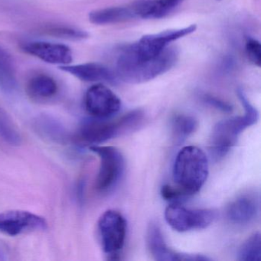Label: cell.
<instances>
[{"label": "cell", "mask_w": 261, "mask_h": 261, "mask_svg": "<svg viewBox=\"0 0 261 261\" xmlns=\"http://www.w3.org/2000/svg\"><path fill=\"white\" fill-rule=\"evenodd\" d=\"M166 222L173 230L186 232L206 228L216 218V212L212 209H189L180 204H172L165 212Z\"/></svg>", "instance_id": "8"}, {"label": "cell", "mask_w": 261, "mask_h": 261, "mask_svg": "<svg viewBox=\"0 0 261 261\" xmlns=\"http://www.w3.org/2000/svg\"><path fill=\"white\" fill-rule=\"evenodd\" d=\"M44 33L55 37L66 39H82L88 37V33L82 30L67 27H51L45 29Z\"/></svg>", "instance_id": "23"}, {"label": "cell", "mask_w": 261, "mask_h": 261, "mask_svg": "<svg viewBox=\"0 0 261 261\" xmlns=\"http://www.w3.org/2000/svg\"><path fill=\"white\" fill-rule=\"evenodd\" d=\"M238 96L245 111L244 115L218 122L212 130L210 152L216 160L224 158L236 144L238 136L244 129L255 124L259 118L256 108L248 101L241 90H238Z\"/></svg>", "instance_id": "4"}, {"label": "cell", "mask_w": 261, "mask_h": 261, "mask_svg": "<svg viewBox=\"0 0 261 261\" xmlns=\"http://www.w3.org/2000/svg\"><path fill=\"white\" fill-rule=\"evenodd\" d=\"M182 0H140L133 4L136 18L161 19L175 10Z\"/></svg>", "instance_id": "16"}, {"label": "cell", "mask_w": 261, "mask_h": 261, "mask_svg": "<svg viewBox=\"0 0 261 261\" xmlns=\"http://www.w3.org/2000/svg\"><path fill=\"white\" fill-rule=\"evenodd\" d=\"M33 128L38 136L44 140L57 144L68 141V131L62 123L49 115H40L33 121Z\"/></svg>", "instance_id": "15"}, {"label": "cell", "mask_w": 261, "mask_h": 261, "mask_svg": "<svg viewBox=\"0 0 261 261\" xmlns=\"http://www.w3.org/2000/svg\"><path fill=\"white\" fill-rule=\"evenodd\" d=\"M61 69L75 76L80 80L88 82H109L115 83V73L98 63H86L77 65H65Z\"/></svg>", "instance_id": "14"}, {"label": "cell", "mask_w": 261, "mask_h": 261, "mask_svg": "<svg viewBox=\"0 0 261 261\" xmlns=\"http://www.w3.org/2000/svg\"><path fill=\"white\" fill-rule=\"evenodd\" d=\"M162 197L172 204H179L180 201L189 198L187 195L176 186L165 185L161 189Z\"/></svg>", "instance_id": "24"}, {"label": "cell", "mask_w": 261, "mask_h": 261, "mask_svg": "<svg viewBox=\"0 0 261 261\" xmlns=\"http://www.w3.org/2000/svg\"><path fill=\"white\" fill-rule=\"evenodd\" d=\"M204 100H205L206 103H208L211 106L214 107V108L220 110V111H224V112H230L232 111L231 105H229L224 100L213 97V96H205Z\"/></svg>", "instance_id": "26"}, {"label": "cell", "mask_w": 261, "mask_h": 261, "mask_svg": "<svg viewBox=\"0 0 261 261\" xmlns=\"http://www.w3.org/2000/svg\"><path fill=\"white\" fill-rule=\"evenodd\" d=\"M178 57V51L174 47H167L161 54L147 60L133 59L120 53L115 74L117 79L126 83L149 82L170 70Z\"/></svg>", "instance_id": "2"}, {"label": "cell", "mask_w": 261, "mask_h": 261, "mask_svg": "<svg viewBox=\"0 0 261 261\" xmlns=\"http://www.w3.org/2000/svg\"><path fill=\"white\" fill-rule=\"evenodd\" d=\"M246 53L250 62L256 66H260L261 53L260 44L256 39L248 38L246 42Z\"/></svg>", "instance_id": "25"}, {"label": "cell", "mask_w": 261, "mask_h": 261, "mask_svg": "<svg viewBox=\"0 0 261 261\" xmlns=\"http://www.w3.org/2000/svg\"><path fill=\"white\" fill-rule=\"evenodd\" d=\"M16 79L13 61L10 55L0 48V89L13 93L16 88Z\"/></svg>", "instance_id": "19"}, {"label": "cell", "mask_w": 261, "mask_h": 261, "mask_svg": "<svg viewBox=\"0 0 261 261\" xmlns=\"http://www.w3.org/2000/svg\"><path fill=\"white\" fill-rule=\"evenodd\" d=\"M144 114L136 110L119 118H96L85 120L76 133L74 140L82 146H97L134 130L141 125Z\"/></svg>", "instance_id": "1"}, {"label": "cell", "mask_w": 261, "mask_h": 261, "mask_svg": "<svg viewBox=\"0 0 261 261\" xmlns=\"http://www.w3.org/2000/svg\"><path fill=\"white\" fill-rule=\"evenodd\" d=\"M0 141L9 146H16L21 144L22 137L11 117L4 109L0 108Z\"/></svg>", "instance_id": "20"}, {"label": "cell", "mask_w": 261, "mask_h": 261, "mask_svg": "<svg viewBox=\"0 0 261 261\" xmlns=\"http://www.w3.org/2000/svg\"><path fill=\"white\" fill-rule=\"evenodd\" d=\"M97 227L102 249L108 259H120L127 229L124 217L117 211H107L99 218Z\"/></svg>", "instance_id": "6"}, {"label": "cell", "mask_w": 261, "mask_h": 261, "mask_svg": "<svg viewBox=\"0 0 261 261\" xmlns=\"http://www.w3.org/2000/svg\"><path fill=\"white\" fill-rule=\"evenodd\" d=\"M27 91L32 99L37 100H48L56 96L58 85L56 81L46 74H37L29 80Z\"/></svg>", "instance_id": "18"}, {"label": "cell", "mask_w": 261, "mask_h": 261, "mask_svg": "<svg viewBox=\"0 0 261 261\" xmlns=\"http://www.w3.org/2000/svg\"><path fill=\"white\" fill-rule=\"evenodd\" d=\"M133 19H136L133 4L95 10L89 15V20L96 25L118 23Z\"/></svg>", "instance_id": "17"}, {"label": "cell", "mask_w": 261, "mask_h": 261, "mask_svg": "<svg viewBox=\"0 0 261 261\" xmlns=\"http://www.w3.org/2000/svg\"><path fill=\"white\" fill-rule=\"evenodd\" d=\"M90 150L98 155L100 160L95 187L99 192H107L120 181L125 169L122 152L114 146H92Z\"/></svg>", "instance_id": "7"}, {"label": "cell", "mask_w": 261, "mask_h": 261, "mask_svg": "<svg viewBox=\"0 0 261 261\" xmlns=\"http://www.w3.org/2000/svg\"><path fill=\"white\" fill-rule=\"evenodd\" d=\"M261 256V236L259 232L252 234L240 248L238 259L241 261H259Z\"/></svg>", "instance_id": "21"}, {"label": "cell", "mask_w": 261, "mask_h": 261, "mask_svg": "<svg viewBox=\"0 0 261 261\" xmlns=\"http://www.w3.org/2000/svg\"><path fill=\"white\" fill-rule=\"evenodd\" d=\"M198 127V122L191 116L179 114L172 119V129L175 137L179 140H184L193 134Z\"/></svg>", "instance_id": "22"}, {"label": "cell", "mask_w": 261, "mask_h": 261, "mask_svg": "<svg viewBox=\"0 0 261 261\" xmlns=\"http://www.w3.org/2000/svg\"><path fill=\"white\" fill-rule=\"evenodd\" d=\"M85 107L93 117L110 118L120 111L121 100L108 87L99 84L87 91Z\"/></svg>", "instance_id": "10"}, {"label": "cell", "mask_w": 261, "mask_h": 261, "mask_svg": "<svg viewBox=\"0 0 261 261\" xmlns=\"http://www.w3.org/2000/svg\"><path fill=\"white\" fill-rule=\"evenodd\" d=\"M148 248L154 259L160 261H207L210 260L207 256L200 254L178 253L171 250L163 238L160 227L156 224L151 223L146 234Z\"/></svg>", "instance_id": "11"}, {"label": "cell", "mask_w": 261, "mask_h": 261, "mask_svg": "<svg viewBox=\"0 0 261 261\" xmlns=\"http://www.w3.org/2000/svg\"><path fill=\"white\" fill-rule=\"evenodd\" d=\"M196 25H191L186 28L161 32L156 34L146 35L137 42L124 47L120 53L140 60H147L161 54L169 44L184 36L194 33Z\"/></svg>", "instance_id": "5"}, {"label": "cell", "mask_w": 261, "mask_h": 261, "mask_svg": "<svg viewBox=\"0 0 261 261\" xmlns=\"http://www.w3.org/2000/svg\"><path fill=\"white\" fill-rule=\"evenodd\" d=\"M208 160L197 146L183 147L177 154L172 169L175 186L190 197L199 192L208 176Z\"/></svg>", "instance_id": "3"}, {"label": "cell", "mask_w": 261, "mask_h": 261, "mask_svg": "<svg viewBox=\"0 0 261 261\" xmlns=\"http://www.w3.org/2000/svg\"><path fill=\"white\" fill-rule=\"evenodd\" d=\"M259 210V198L253 194H244L230 203L226 215L233 224H247L256 218Z\"/></svg>", "instance_id": "13"}, {"label": "cell", "mask_w": 261, "mask_h": 261, "mask_svg": "<svg viewBox=\"0 0 261 261\" xmlns=\"http://www.w3.org/2000/svg\"><path fill=\"white\" fill-rule=\"evenodd\" d=\"M22 49L35 57L50 64L68 65L72 62V53L66 45L45 42L25 44Z\"/></svg>", "instance_id": "12"}, {"label": "cell", "mask_w": 261, "mask_h": 261, "mask_svg": "<svg viewBox=\"0 0 261 261\" xmlns=\"http://www.w3.org/2000/svg\"><path fill=\"white\" fill-rule=\"evenodd\" d=\"M45 218L23 210H11L0 213V233L16 237L28 232L47 228Z\"/></svg>", "instance_id": "9"}]
</instances>
